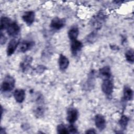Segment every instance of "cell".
<instances>
[{"mask_svg":"<svg viewBox=\"0 0 134 134\" xmlns=\"http://www.w3.org/2000/svg\"><path fill=\"white\" fill-rule=\"evenodd\" d=\"M15 84V79L9 75H6L4 79L1 84V91L2 93L10 92L14 88Z\"/></svg>","mask_w":134,"mask_h":134,"instance_id":"6da1fadb","label":"cell"},{"mask_svg":"<svg viewBox=\"0 0 134 134\" xmlns=\"http://www.w3.org/2000/svg\"><path fill=\"white\" fill-rule=\"evenodd\" d=\"M106 19V16L103 12H99L95 16L93 17L91 20V25L95 29H100L103 26Z\"/></svg>","mask_w":134,"mask_h":134,"instance_id":"7a4b0ae2","label":"cell"},{"mask_svg":"<svg viewBox=\"0 0 134 134\" xmlns=\"http://www.w3.org/2000/svg\"><path fill=\"white\" fill-rule=\"evenodd\" d=\"M114 90V84L113 81L109 79L104 80L102 84V90L103 92L107 96L110 97Z\"/></svg>","mask_w":134,"mask_h":134,"instance_id":"3957f363","label":"cell"},{"mask_svg":"<svg viewBox=\"0 0 134 134\" xmlns=\"http://www.w3.org/2000/svg\"><path fill=\"white\" fill-rule=\"evenodd\" d=\"M66 24V20L64 18L59 17L53 18L50 23V27L55 30H59L64 27Z\"/></svg>","mask_w":134,"mask_h":134,"instance_id":"277c9868","label":"cell"},{"mask_svg":"<svg viewBox=\"0 0 134 134\" xmlns=\"http://www.w3.org/2000/svg\"><path fill=\"white\" fill-rule=\"evenodd\" d=\"M19 39L16 37L14 38L9 41L6 49V53L8 56H10L14 54L17 47L19 46Z\"/></svg>","mask_w":134,"mask_h":134,"instance_id":"5b68a950","label":"cell"},{"mask_svg":"<svg viewBox=\"0 0 134 134\" xmlns=\"http://www.w3.org/2000/svg\"><path fill=\"white\" fill-rule=\"evenodd\" d=\"M79 112L77 110L73 107L68 109L66 113V120L70 124H73L77 119Z\"/></svg>","mask_w":134,"mask_h":134,"instance_id":"8992f818","label":"cell"},{"mask_svg":"<svg viewBox=\"0 0 134 134\" xmlns=\"http://www.w3.org/2000/svg\"><path fill=\"white\" fill-rule=\"evenodd\" d=\"M6 31L9 36L16 38L20 31V28L16 21H12L6 29Z\"/></svg>","mask_w":134,"mask_h":134,"instance_id":"52a82bcc","label":"cell"},{"mask_svg":"<svg viewBox=\"0 0 134 134\" xmlns=\"http://www.w3.org/2000/svg\"><path fill=\"white\" fill-rule=\"evenodd\" d=\"M83 47V45L82 42L77 39L71 41V52L74 56H75L77 54V53L82 50Z\"/></svg>","mask_w":134,"mask_h":134,"instance_id":"ba28073f","label":"cell"},{"mask_svg":"<svg viewBox=\"0 0 134 134\" xmlns=\"http://www.w3.org/2000/svg\"><path fill=\"white\" fill-rule=\"evenodd\" d=\"M35 46V42L32 40H23L20 44L18 51L20 52L24 53L30 50Z\"/></svg>","mask_w":134,"mask_h":134,"instance_id":"9c48e42d","label":"cell"},{"mask_svg":"<svg viewBox=\"0 0 134 134\" xmlns=\"http://www.w3.org/2000/svg\"><path fill=\"white\" fill-rule=\"evenodd\" d=\"M95 124L99 131L103 130L106 127V120L101 114H97L94 118Z\"/></svg>","mask_w":134,"mask_h":134,"instance_id":"30bf717a","label":"cell"},{"mask_svg":"<svg viewBox=\"0 0 134 134\" xmlns=\"http://www.w3.org/2000/svg\"><path fill=\"white\" fill-rule=\"evenodd\" d=\"M32 58L30 56H26L20 63V68L23 72H26L31 66Z\"/></svg>","mask_w":134,"mask_h":134,"instance_id":"8fae6325","label":"cell"},{"mask_svg":"<svg viewBox=\"0 0 134 134\" xmlns=\"http://www.w3.org/2000/svg\"><path fill=\"white\" fill-rule=\"evenodd\" d=\"M35 14L33 11H27L24 13L22 16V19L24 21L28 26L33 24L35 20Z\"/></svg>","mask_w":134,"mask_h":134,"instance_id":"7c38bea8","label":"cell"},{"mask_svg":"<svg viewBox=\"0 0 134 134\" xmlns=\"http://www.w3.org/2000/svg\"><path fill=\"white\" fill-rule=\"evenodd\" d=\"M58 64L60 70L62 71H64L66 70L69 66V60L65 55L60 54L58 59Z\"/></svg>","mask_w":134,"mask_h":134,"instance_id":"4fadbf2b","label":"cell"},{"mask_svg":"<svg viewBox=\"0 0 134 134\" xmlns=\"http://www.w3.org/2000/svg\"><path fill=\"white\" fill-rule=\"evenodd\" d=\"M98 75L103 80L105 79H110L111 72L110 68L109 66H105L99 70Z\"/></svg>","mask_w":134,"mask_h":134,"instance_id":"5bb4252c","label":"cell"},{"mask_svg":"<svg viewBox=\"0 0 134 134\" xmlns=\"http://www.w3.org/2000/svg\"><path fill=\"white\" fill-rule=\"evenodd\" d=\"M95 72L94 71H92L89 73L87 77V80L85 83V88L87 89V90H90L93 88L95 83Z\"/></svg>","mask_w":134,"mask_h":134,"instance_id":"9a60e30c","label":"cell"},{"mask_svg":"<svg viewBox=\"0 0 134 134\" xmlns=\"http://www.w3.org/2000/svg\"><path fill=\"white\" fill-rule=\"evenodd\" d=\"M14 97L16 101L18 103H23L25 98V91L20 88L16 89L14 92Z\"/></svg>","mask_w":134,"mask_h":134,"instance_id":"2e32d148","label":"cell"},{"mask_svg":"<svg viewBox=\"0 0 134 134\" xmlns=\"http://www.w3.org/2000/svg\"><path fill=\"white\" fill-rule=\"evenodd\" d=\"M38 102V105L36 106V108L35 109L34 112H35V115L37 117H39L42 116L43 114H44V109L42 105V99L39 98L37 100Z\"/></svg>","mask_w":134,"mask_h":134,"instance_id":"e0dca14e","label":"cell"},{"mask_svg":"<svg viewBox=\"0 0 134 134\" xmlns=\"http://www.w3.org/2000/svg\"><path fill=\"white\" fill-rule=\"evenodd\" d=\"M79 34V30L77 26L72 27L68 31V37L71 41L77 39Z\"/></svg>","mask_w":134,"mask_h":134,"instance_id":"ac0fdd59","label":"cell"},{"mask_svg":"<svg viewBox=\"0 0 134 134\" xmlns=\"http://www.w3.org/2000/svg\"><path fill=\"white\" fill-rule=\"evenodd\" d=\"M124 99L125 100L129 101L133 98V91L128 86H125L123 90Z\"/></svg>","mask_w":134,"mask_h":134,"instance_id":"d6986e66","label":"cell"},{"mask_svg":"<svg viewBox=\"0 0 134 134\" xmlns=\"http://www.w3.org/2000/svg\"><path fill=\"white\" fill-rule=\"evenodd\" d=\"M12 23V21L9 18L7 17H2L1 19V31L3 30H6Z\"/></svg>","mask_w":134,"mask_h":134,"instance_id":"ffe728a7","label":"cell"},{"mask_svg":"<svg viewBox=\"0 0 134 134\" xmlns=\"http://www.w3.org/2000/svg\"><path fill=\"white\" fill-rule=\"evenodd\" d=\"M129 120V119L127 116L122 115L121 116L119 120V124L122 129L125 130L126 128V127L127 126Z\"/></svg>","mask_w":134,"mask_h":134,"instance_id":"44dd1931","label":"cell"},{"mask_svg":"<svg viewBox=\"0 0 134 134\" xmlns=\"http://www.w3.org/2000/svg\"><path fill=\"white\" fill-rule=\"evenodd\" d=\"M125 58L126 60L130 63H133L134 62V52L132 49L128 50L125 53Z\"/></svg>","mask_w":134,"mask_h":134,"instance_id":"7402d4cb","label":"cell"},{"mask_svg":"<svg viewBox=\"0 0 134 134\" xmlns=\"http://www.w3.org/2000/svg\"><path fill=\"white\" fill-rule=\"evenodd\" d=\"M97 37V30H94L87 35L86 38V41L88 43L94 42Z\"/></svg>","mask_w":134,"mask_h":134,"instance_id":"603a6c76","label":"cell"},{"mask_svg":"<svg viewBox=\"0 0 134 134\" xmlns=\"http://www.w3.org/2000/svg\"><path fill=\"white\" fill-rule=\"evenodd\" d=\"M57 132L60 134H67L69 133L68 128L63 124H59L57 127Z\"/></svg>","mask_w":134,"mask_h":134,"instance_id":"cb8c5ba5","label":"cell"},{"mask_svg":"<svg viewBox=\"0 0 134 134\" xmlns=\"http://www.w3.org/2000/svg\"><path fill=\"white\" fill-rule=\"evenodd\" d=\"M68 130L69 133H78L77 128L73 125V124H70L68 127Z\"/></svg>","mask_w":134,"mask_h":134,"instance_id":"d4e9b609","label":"cell"},{"mask_svg":"<svg viewBox=\"0 0 134 134\" xmlns=\"http://www.w3.org/2000/svg\"><path fill=\"white\" fill-rule=\"evenodd\" d=\"M7 41V38L5 36L4 34H3V33L2 32H1V38H0V42H1V44L3 45L4 44H5L6 43Z\"/></svg>","mask_w":134,"mask_h":134,"instance_id":"484cf974","label":"cell"},{"mask_svg":"<svg viewBox=\"0 0 134 134\" xmlns=\"http://www.w3.org/2000/svg\"><path fill=\"white\" fill-rule=\"evenodd\" d=\"M86 133H96V131H95V130L93 128H91V129H89L88 130H87L85 132Z\"/></svg>","mask_w":134,"mask_h":134,"instance_id":"4316f807","label":"cell"}]
</instances>
